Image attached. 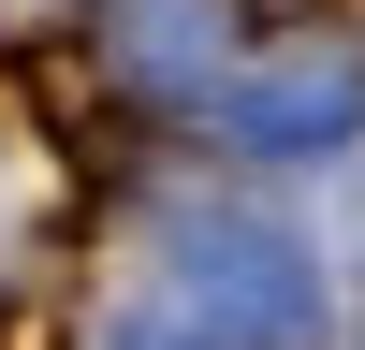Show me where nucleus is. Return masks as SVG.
<instances>
[{
	"instance_id": "obj_1",
	"label": "nucleus",
	"mask_w": 365,
	"mask_h": 350,
	"mask_svg": "<svg viewBox=\"0 0 365 350\" xmlns=\"http://www.w3.org/2000/svg\"><path fill=\"white\" fill-rule=\"evenodd\" d=\"M175 292H190L234 350H307V336H322V277H307V248H292V233H263V219H190V233H175Z\"/></svg>"
},
{
	"instance_id": "obj_5",
	"label": "nucleus",
	"mask_w": 365,
	"mask_h": 350,
	"mask_svg": "<svg viewBox=\"0 0 365 350\" xmlns=\"http://www.w3.org/2000/svg\"><path fill=\"white\" fill-rule=\"evenodd\" d=\"M103 350H175V336H103Z\"/></svg>"
},
{
	"instance_id": "obj_4",
	"label": "nucleus",
	"mask_w": 365,
	"mask_h": 350,
	"mask_svg": "<svg viewBox=\"0 0 365 350\" xmlns=\"http://www.w3.org/2000/svg\"><path fill=\"white\" fill-rule=\"evenodd\" d=\"M58 15H73V0H0V29H15V44H29V29H58Z\"/></svg>"
},
{
	"instance_id": "obj_2",
	"label": "nucleus",
	"mask_w": 365,
	"mask_h": 350,
	"mask_svg": "<svg viewBox=\"0 0 365 350\" xmlns=\"http://www.w3.org/2000/svg\"><path fill=\"white\" fill-rule=\"evenodd\" d=\"M336 132H365V44H307L234 88V146H336Z\"/></svg>"
},
{
	"instance_id": "obj_3",
	"label": "nucleus",
	"mask_w": 365,
	"mask_h": 350,
	"mask_svg": "<svg viewBox=\"0 0 365 350\" xmlns=\"http://www.w3.org/2000/svg\"><path fill=\"white\" fill-rule=\"evenodd\" d=\"M103 58H117V88H146V102L220 88V15H205V0H117V15H103Z\"/></svg>"
}]
</instances>
